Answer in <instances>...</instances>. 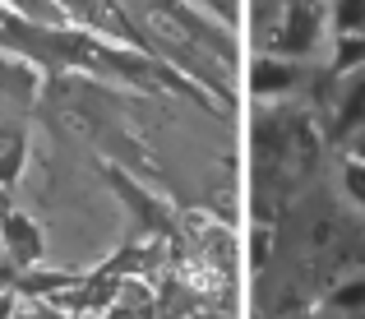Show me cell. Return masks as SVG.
Listing matches in <instances>:
<instances>
[{"label": "cell", "mask_w": 365, "mask_h": 319, "mask_svg": "<svg viewBox=\"0 0 365 319\" xmlns=\"http://www.w3.org/2000/svg\"><path fill=\"white\" fill-rule=\"evenodd\" d=\"M342 186H347V195L365 204V158L361 162H347V171H342Z\"/></svg>", "instance_id": "1"}, {"label": "cell", "mask_w": 365, "mask_h": 319, "mask_svg": "<svg viewBox=\"0 0 365 319\" xmlns=\"http://www.w3.org/2000/svg\"><path fill=\"white\" fill-rule=\"evenodd\" d=\"M338 305H365V283H351V287H342L338 296H333Z\"/></svg>", "instance_id": "2"}]
</instances>
